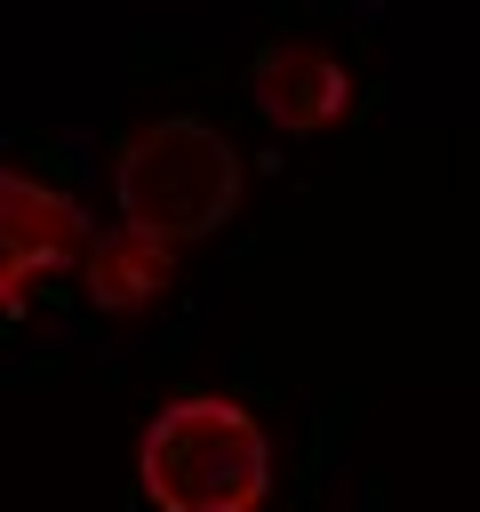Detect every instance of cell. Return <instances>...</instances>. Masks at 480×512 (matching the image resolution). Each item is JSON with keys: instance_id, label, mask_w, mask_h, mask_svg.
Returning <instances> with one entry per match:
<instances>
[{"instance_id": "6da1fadb", "label": "cell", "mask_w": 480, "mask_h": 512, "mask_svg": "<svg viewBox=\"0 0 480 512\" xmlns=\"http://www.w3.org/2000/svg\"><path fill=\"white\" fill-rule=\"evenodd\" d=\"M136 480L152 512H256L272 496V440L240 400L184 392L136 432Z\"/></svg>"}, {"instance_id": "7a4b0ae2", "label": "cell", "mask_w": 480, "mask_h": 512, "mask_svg": "<svg viewBox=\"0 0 480 512\" xmlns=\"http://www.w3.org/2000/svg\"><path fill=\"white\" fill-rule=\"evenodd\" d=\"M240 152L216 120L200 112H168L152 128H136L112 160V200L120 224L160 232V240H200L240 208Z\"/></svg>"}, {"instance_id": "3957f363", "label": "cell", "mask_w": 480, "mask_h": 512, "mask_svg": "<svg viewBox=\"0 0 480 512\" xmlns=\"http://www.w3.org/2000/svg\"><path fill=\"white\" fill-rule=\"evenodd\" d=\"M88 240H96L88 216L56 184H40L24 168L0 176V288H8V312L24 304V280L32 272H56V264L88 256Z\"/></svg>"}, {"instance_id": "277c9868", "label": "cell", "mask_w": 480, "mask_h": 512, "mask_svg": "<svg viewBox=\"0 0 480 512\" xmlns=\"http://www.w3.org/2000/svg\"><path fill=\"white\" fill-rule=\"evenodd\" d=\"M248 96L280 128H328L352 104V64L312 48V40H264L248 64Z\"/></svg>"}, {"instance_id": "5b68a950", "label": "cell", "mask_w": 480, "mask_h": 512, "mask_svg": "<svg viewBox=\"0 0 480 512\" xmlns=\"http://www.w3.org/2000/svg\"><path fill=\"white\" fill-rule=\"evenodd\" d=\"M168 272H176L168 240H160V232H136V224H104V232L88 240V256H80V280H88V304H96V312H136V304H152V296L168 288Z\"/></svg>"}]
</instances>
